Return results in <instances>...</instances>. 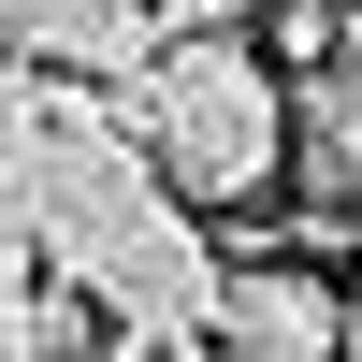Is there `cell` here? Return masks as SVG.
Wrapping results in <instances>:
<instances>
[{"label":"cell","instance_id":"obj_1","mask_svg":"<svg viewBox=\"0 0 362 362\" xmlns=\"http://www.w3.org/2000/svg\"><path fill=\"white\" fill-rule=\"evenodd\" d=\"M102 116H116V145L160 174V203H189V218L203 203H261L290 174V87L261 73L232 29H160L145 73L102 87Z\"/></svg>","mask_w":362,"mask_h":362},{"label":"cell","instance_id":"obj_2","mask_svg":"<svg viewBox=\"0 0 362 362\" xmlns=\"http://www.w3.org/2000/svg\"><path fill=\"white\" fill-rule=\"evenodd\" d=\"M218 276H232V261L203 247V218H189V203H160V218H131V232L73 276V305H102L116 334H174V348H189L203 319H218Z\"/></svg>","mask_w":362,"mask_h":362},{"label":"cell","instance_id":"obj_3","mask_svg":"<svg viewBox=\"0 0 362 362\" xmlns=\"http://www.w3.org/2000/svg\"><path fill=\"white\" fill-rule=\"evenodd\" d=\"M334 334H348V290L319 276V261H232L218 319H203L218 362H334Z\"/></svg>","mask_w":362,"mask_h":362},{"label":"cell","instance_id":"obj_4","mask_svg":"<svg viewBox=\"0 0 362 362\" xmlns=\"http://www.w3.org/2000/svg\"><path fill=\"white\" fill-rule=\"evenodd\" d=\"M160 29H174L160 0H0V58L44 73V87H116V73H145Z\"/></svg>","mask_w":362,"mask_h":362},{"label":"cell","instance_id":"obj_5","mask_svg":"<svg viewBox=\"0 0 362 362\" xmlns=\"http://www.w3.org/2000/svg\"><path fill=\"white\" fill-rule=\"evenodd\" d=\"M290 145H305V189L334 203V218H362V58H305Z\"/></svg>","mask_w":362,"mask_h":362},{"label":"cell","instance_id":"obj_6","mask_svg":"<svg viewBox=\"0 0 362 362\" xmlns=\"http://www.w3.org/2000/svg\"><path fill=\"white\" fill-rule=\"evenodd\" d=\"M29 276H44V232H29V189L0 174V290H29Z\"/></svg>","mask_w":362,"mask_h":362},{"label":"cell","instance_id":"obj_7","mask_svg":"<svg viewBox=\"0 0 362 362\" xmlns=\"http://www.w3.org/2000/svg\"><path fill=\"white\" fill-rule=\"evenodd\" d=\"M29 87H44V73H15V58H0V131H15V116H29Z\"/></svg>","mask_w":362,"mask_h":362},{"label":"cell","instance_id":"obj_8","mask_svg":"<svg viewBox=\"0 0 362 362\" xmlns=\"http://www.w3.org/2000/svg\"><path fill=\"white\" fill-rule=\"evenodd\" d=\"M189 15H261V0H189Z\"/></svg>","mask_w":362,"mask_h":362}]
</instances>
